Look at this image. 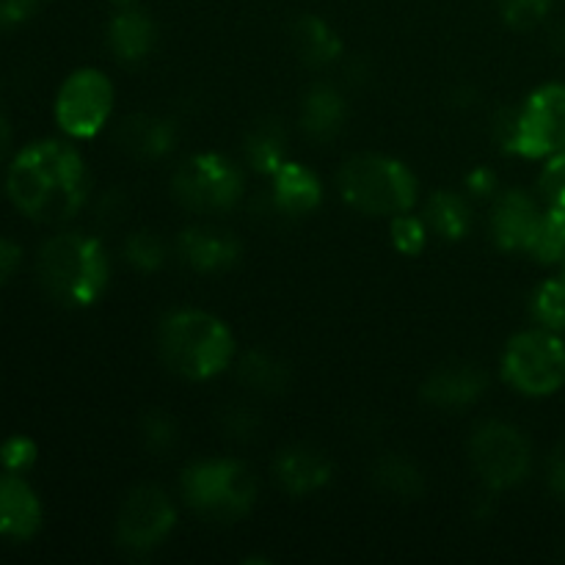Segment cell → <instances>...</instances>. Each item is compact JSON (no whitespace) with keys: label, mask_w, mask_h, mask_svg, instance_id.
Wrapping results in <instances>:
<instances>
[{"label":"cell","mask_w":565,"mask_h":565,"mask_svg":"<svg viewBox=\"0 0 565 565\" xmlns=\"http://www.w3.org/2000/svg\"><path fill=\"white\" fill-rule=\"evenodd\" d=\"M158 353L166 367L188 381H210L235 362L230 326L204 309H177L158 326Z\"/></svg>","instance_id":"3"},{"label":"cell","mask_w":565,"mask_h":565,"mask_svg":"<svg viewBox=\"0 0 565 565\" xmlns=\"http://www.w3.org/2000/svg\"><path fill=\"white\" fill-rule=\"evenodd\" d=\"M337 188L345 204L375 218L412 213L417 204V177L406 163L386 154H356L337 174Z\"/></svg>","instance_id":"4"},{"label":"cell","mask_w":565,"mask_h":565,"mask_svg":"<svg viewBox=\"0 0 565 565\" xmlns=\"http://www.w3.org/2000/svg\"><path fill=\"white\" fill-rule=\"evenodd\" d=\"M42 502L22 475H0V539L31 541L42 527Z\"/></svg>","instance_id":"14"},{"label":"cell","mask_w":565,"mask_h":565,"mask_svg":"<svg viewBox=\"0 0 565 565\" xmlns=\"http://www.w3.org/2000/svg\"><path fill=\"white\" fill-rule=\"evenodd\" d=\"M158 42V25L138 6H125L114 14L108 25V47L125 64H138L147 58Z\"/></svg>","instance_id":"18"},{"label":"cell","mask_w":565,"mask_h":565,"mask_svg":"<svg viewBox=\"0 0 565 565\" xmlns=\"http://www.w3.org/2000/svg\"><path fill=\"white\" fill-rule=\"evenodd\" d=\"M390 232H392V246H395L401 254H406V257H414V254L423 252L430 235L425 218H419V215L414 213L395 215V218H392Z\"/></svg>","instance_id":"29"},{"label":"cell","mask_w":565,"mask_h":565,"mask_svg":"<svg viewBox=\"0 0 565 565\" xmlns=\"http://www.w3.org/2000/svg\"><path fill=\"white\" fill-rule=\"evenodd\" d=\"M425 224L445 241H463L475 224L472 204L456 191H436L425 204Z\"/></svg>","instance_id":"22"},{"label":"cell","mask_w":565,"mask_h":565,"mask_svg":"<svg viewBox=\"0 0 565 565\" xmlns=\"http://www.w3.org/2000/svg\"><path fill=\"white\" fill-rule=\"evenodd\" d=\"M502 379L527 397H550L565 384V342L546 329L513 337L502 353Z\"/></svg>","instance_id":"8"},{"label":"cell","mask_w":565,"mask_h":565,"mask_svg":"<svg viewBox=\"0 0 565 565\" xmlns=\"http://www.w3.org/2000/svg\"><path fill=\"white\" fill-rule=\"evenodd\" d=\"M125 259L141 274H154L169 259V248H166L163 237L154 235L149 230H136L127 235L125 241Z\"/></svg>","instance_id":"28"},{"label":"cell","mask_w":565,"mask_h":565,"mask_svg":"<svg viewBox=\"0 0 565 565\" xmlns=\"http://www.w3.org/2000/svg\"><path fill=\"white\" fill-rule=\"evenodd\" d=\"M530 315L546 331L563 334L565 331V276L546 279L535 287L530 298Z\"/></svg>","instance_id":"26"},{"label":"cell","mask_w":565,"mask_h":565,"mask_svg":"<svg viewBox=\"0 0 565 565\" xmlns=\"http://www.w3.org/2000/svg\"><path fill=\"white\" fill-rule=\"evenodd\" d=\"M114 6H119V9H125V6H136V0H110Z\"/></svg>","instance_id":"41"},{"label":"cell","mask_w":565,"mask_h":565,"mask_svg":"<svg viewBox=\"0 0 565 565\" xmlns=\"http://www.w3.org/2000/svg\"><path fill=\"white\" fill-rule=\"evenodd\" d=\"M555 0H497L500 14L513 31H533L550 14Z\"/></svg>","instance_id":"30"},{"label":"cell","mask_w":565,"mask_h":565,"mask_svg":"<svg viewBox=\"0 0 565 565\" xmlns=\"http://www.w3.org/2000/svg\"><path fill=\"white\" fill-rule=\"evenodd\" d=\"M274 478L287 494L307 497L329 486L331 461L320 450L307 445H292L281 450L274 461Z\"/></svg>","instance_id":"16"},{"label":"cell","mask_w":565,"mask_h":565,"mask_svg":"<svg viewBox=\"0 0 565 565\" xmlns=\"http://www.w3.org/2000/svg\"><path fill=\"white\" fill-rule=\"evenodd\" d=\"M541 215L544 207L535 196L519 188L502 191L491 207V237L502 252H527Z\"/></svg>","instance_id":"12"},{"label":"cell","mask_w":565,"mask_h":565,"mask_svg":"<svg viewBox=\"0 0 565 565\" xmlns=\"http://www.w3.org/2000/svg\"><path fill=\"white\" fill-rule=\"evenodd\" d=\"M274 188H270V199L274 207L281 215H307L320 207L323 202V185H320L318 174L309 166L287 160L274 177H270Z\"/></svg>","instance_id":"17"},{"label":"cell","mask_w":565,"mask_h":565,"mask_svg":"<svg viewBox=\"0 0 565 565\" xmlns=\"http://www.w3.org/2000/svg\"><path fill=\"white\" fill-rule=\"evenodd\" d=\"M486 386H489V379L478 364L456 362L430 373V379L423 386V397L430 406L458 412V408L478 403L486 395Z\"/></svg>","instance_id":"15"},{"label":"cell","mask_w":565,"mask_h":565,"mask_svg":"<svg viewBox=\"0 0 565 565\" xmlns=\"http://www.w3.org/2000/svg\"><path fill=\"white\" fill-rule=\"evenodd\" d=\"M467 191L472 193V196H494L497 191V174L491 169H486V166H478L475 171H469L467 177Z\"/></svg>","instance_id":"37"},{"label":"cell","mask_w":565,"mask_h":565,"mask_svg":"<svg viewBox=\"0 0 565 565\" xmlns=\"http://www.w3.org/2000/svg\"><path fill=\"white\" fill-rule=\"evenodd\" d=\"M546 478H550L552 491L565 502V441L555 447V452L550 456V463H546Z\"/></svg>","instance_id":"38"},{"label":"cell","mask_w":565,"mask_h":565,"mask_svg":"<svg viewBox=\"0 0 565 565\" xmlns=\"http://www.w3.org/2000/svg\"><path fill=\"white\" fill-rule=\"evenodd\" d=\"M500 147L527 160H550L565 152V86L535 88L516 114L497 125Z\"/></svg>","instance_id":"6"},{"label":"cell","mask_w":565,"mask_h":565,"mask_svg":"<svg viewBox=\"0 0 565 565\" xmlns=\"http://www.w3.org/2000/svg\"><path fill=\"white\" fill-rule=\"evenodd\" d=\"M221 425H224L226 436H232V439H252L259 428V419L252 408H230Z\"/></svg>","instance_id":"34"},{"label":"cell","mask_w":565,"mask_h":565,"mask_svg":"<svg viewBox=\"0 0 565 565\" xmlns=\"http://www.w3.org/2000/svg\"><path fill=\"white\" fill-rule=\"evenodd\" d=\"M243 171L218 152H199L171 174V196L196 215L226 213L243 196Z\"/></svg>","instance_id":"7"},{"label":"cell","mask_w":565,"mask_h":565,"mask_svg":"<svg viewBox=\"0 0 565 565\" xmlns=\"http://www.w3.org/2000/svg\"><path fill=\"white\" fill-rule=\"evenodd\" d=\"M348 116L345 97L329 83H315L301 103V127L315 141H331Z\"/></svg>","instance_id":"20"},{"label":"cell","mask_w":565,"mask_h":565,"mask_svg":"<svg viewBox=\"0 0 565 565\" xmlns=\"http://www.w3.org/2000/svg\"><path fill=\"white\" fill-rule=\"evenodd\" d=\"M114 83L99 70H77L61 83L55 94V125L70 138H94L114 110Z\"/></svg>","instance_id":"10"},{"label":"cell","mask_w":565,"mask_h":565,"mask_svg":"<svg viewBox=\"0 0 565 565\" xmlns=\"http://www.w3.org/2000/svg\"><path fill=\"white\" fill-rule=\"evenodd\" d=\"M119 147L125 152L136 154L141 160H160L174 149L177 143V125L171 119L152 114L127 116L119 125Z\"/></svg>","instance_id":"19"},{"label":"cell","mask_w":565,"mask_h":565,"mask_svg":"<svg viewBox=\"0 0 565 565\" xmlns=\"http://www.w3.org/2000/svg\"><path fill=\"white\" fill-rule=\"evenodd\" d=\"M9 147H11V125L3 116V110H0V160L9 154Z\"/></svg>","instance_id":"40"},{"label":"cell","mask_w":565,"mask_h":565,"mask_svg":"<svg viewBox=\"0 0 565 565\" xmlns=\"http://www.w3.org/2000/svg\"><path fill=\"white\" fill-rule=\"evenodd\" d=\"M243 152L257 174L274 177L287 163V130L276 119H263L246 136Z\"/></svg>","instance_id":"23"},{"label":"cell","mask_w":565,"mask_h":565,"mask_svg":"<svg viewBox=\"0 0 565 565\" xmlns=\"http://www.w3.org/2000/svg\"><path fill=\"white\" fill-rule=\"evenodd\" d=\"M121 210H125V196H121V193H105L103 196V202H99V207H97V218L99 221H105V224H116V221H121Z\"/></svg>","instance_id":"39"},{"label":"cell","mask_w":565,"mask_h":565,"mask_svg":"<svg viewBox=\"0 0 565 565\" xmlns=\"http://www.w3.org/2000/svg\"><path fill=\"white\" fill-rule=\"evenodd\" d=\"M561 265H563V276H565V257H563V263H561Z\"/></svg>","instance_id":"42"},{"label":"cell","mask_w":565,"mask_h":565,"mask_svg":"<svg viewBox=\"0 0 565 565\" xmlns=\"http://www.w3.org/2000/svg\"><path fill=\"white\" fill-rule=\"evenodd\" d=\"M177 524V508L158 486H138L125 497L116 516V541L127 552H152Z\"/></svg>","instance_id":"11"},{"label":"cell","mask_w":565,"mask_h":565,"mask_svg":"<svg viewBox=\"0 0 565 565\" xmlns=\"http://www.w3.org/2000/svg\"><path fill=\"white\" fill-rule=\"evenodd\" d=\"M539 193L546 210L565 218V152L546 160L539 177Z\"/></svg>","instance_id":"31"},{"label":"cell","mask_w":565,"mask_h":565,"mask_svg":"<svg viewBox=\"0 0 565 565\" xmlns=\"http://www.w3.org/2000/svg\"><path fill=\"white\" fill-rule=\"evenodd\" d=\"M241 252L237 237L215 226H188L177 237V254L196 274H224L235 268Z\"/></svg>","instance_id":"13"},{"label":"cell","mask_w":565,"mask_h":565,"mask_svg":"<svg viewBox=\"0 0 565 565\" xmlns=\"http://www.w3.org/2000/svg\"><path fill=\"white\" fill-rule=\"evenodd\" d=\"M36 441L28 439V436H9V439L0 445V467L6 472H14V475H25L28 469L36 463Z\"/></svg>","instance_id":"33"},{"label":"cell","mask_w":565,"mask_h":565,"mask_svg":"<svg viewBox=\"0 0 565 565\" xmlns=\"http://www.w3.org/2000/svg\"><path fill=\"white\" fill-rule=\"evenodd\" d=\"M292 47L307 66H329L342 55V39L323 17L303 14L292 22Z\"/></svg>","instance_id":"21"},{"label":"cell","mask_w":565,"mask_h":565,"mask_svg":"<svg viewBox=\"0 0 565 565\" xmlns=\"http://www.w3.org/2000/svg\"><path fill=\"white\" fill-rule=\"evenodd\" d=\"M39 0H0V31H11L28 22Z\"/></svg>","instance_id":"35"},{"label":"cell","mask_w":565,"mask_h":565,"mask_svg":"<svg viewBox=\"0 0 565 565\" xmlns=\"http://www.w3.org/2000/svg\"><path fill=\"white\" fill-rule=\"evenodd\" d=\"M36 276L53 301L83 309L97 303L108 290L110 259L97 237L61 232L39 248Z\"/></svg>","instance_id":"2"},{"label":"cell","mask_w":565,"mask_h":565,"mask_svg":"<svg viewBox=\"0 0 565 565\" xmlns=\"http://www.w3.org/2000/svg\"><path fill=\"white\" fill-rule=\"evenodd\" d=\"M22 265V248L9 237H0V285L11 279Z\"/></svg>","instance_id":"36"},{"label":"cell","mask_w":565,"mask_h":565,"mask_svg":"<svg viewBox=\"0 0 565 565\" xmlns=\"http://www.w3.org/2000/svg\"><path fill=\"white\" fill-rule=\"evenodd\" d=\"M535 263L541 265H555L563 263L565 257V218L557 213L544 207V215H541L539 226L533 232V241H530L527 252Z\"/></svg>","instance_id":"27"},{"label":"cell","mask_w":565,"mask_h":565,"mask_svg":"<svg viewBox=\"0 0 565 565\" xmlns=\"http://www.w3.org/2000/svg\"><path fill=\"white\" fill-rule=\"evenodd\" d=\"M469 461L483 486L494 491L513 489L530 475L533 447L527 436L511 423L489 419L469 439Z\"/></svg>","instance_id":"9"},{"label":"cell","mask_w":565,"mask_h":565,"mask_svg":"<svg viewBox=\"0 0 565 565\" xmlns=\"http://www.w3.org/2000/svg\"><path fill=\"white\" fill-rule=\"evenodd\" d=\"M237 381L257 395L274 397L290 386V370L285 362L265 351H246L237 359Z\"/></svg>","instance_id":"24"},{"label":"cell","mask_w":565,"mask_h":565,"mask_svg":"<svg viewBox=\"0 0 565 565\" xmlns=\"http://www.w3.org/2000/svg\"><path fill=\"white\" fill-rule=\"evenodd\" d=\"M182 500L210 522H237L257 502V478L232 458H204L180 478Z\"/></svg>","instance_id":"5"},{"label":"cell","mask_w":565,"mask_h":565,"mask_svg":"<svg viewBox=\"0 0 565 565\" xmlns=\"http://www.w3.org/2000/svg\"><path fill=\"white\" fill-rule=\"evenodd\" d=\"M92 177L83 154L58 138H42L14 154L6 171V193L25 218L66 224L88 202Z\"/></svg>","instance_id":"1"},{"label":"cell","mask_w":565,"mask_h":565,"mask_svg":"<svg viewBox=\"0 0 565 565\" xmlns=\"http://www.w3.org/2000/svg\"><path fill=\"white\" fill-rule=\"evenodd\" d=\"M373 480L384 494L397 497V500H417L425 489V478L414 461L406 456H390L381 458L373 467Z\"/></svg>","instance_id":"25"},{"label":"cell","mask_w":565,"mask_h":565,"mask_svg":"<svg viewBox=\"0 0 565 565\" xmlns=\"http://www.w3.org/2000/svg\"><path fill=\"white\" fill-rule=\"evenodd\" d=\"M143 447L154 456H166L177 447V423L163 412H149L141 423Z\"/></svg>","instance_id":"32"}]
</instances>
